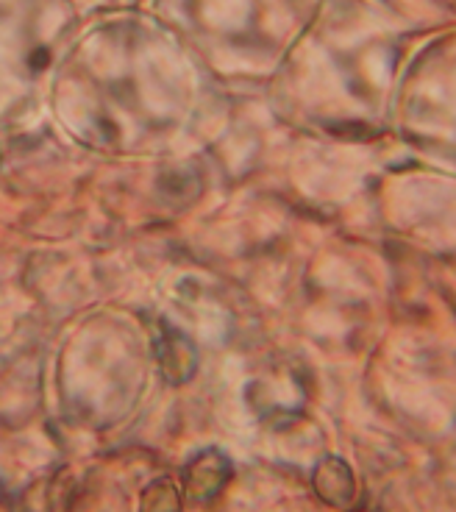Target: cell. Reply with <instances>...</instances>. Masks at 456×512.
Returning a JSON list of instances; mask_svg holds the SVG:
<instances>
[{
	"label": "cell",
	"instance_id": "obj_1",
	"mask_svg": "<svg viewBox=\"0 0 456 512\" xmlns=\"http://www.w3.org/2000/svg\"><path fill=\"white\" fill-rule=\"evenodd\" d=\"M228 479V460L217 451L198 454L184 471V487L192 499H212Z\"/></svg>",
	"mask_w": 456,
	"mask_h": 512
}]
</instances>
